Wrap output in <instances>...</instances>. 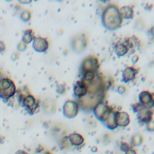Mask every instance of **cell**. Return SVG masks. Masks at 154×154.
Masks as SVG:
<instances>
[{"instance_id": "15", "label": "cell", "mask_w": 154, "mask_h": 154, "mask_svg": "<svg viewBox=\"0 0 154 154\" xmlns=\"http://www.w3.org/2000/svg\"><path fill=\"white\" fill-rule=\"evenodd\" d=\"M123 43L128 48L129 52H130L131 54H133L135 52V48L139 45L140 40L137 36L132 35L125 38Z\"/></svg>"}, {"instance_id": "1", "label": "cell", "mask_w": 154, "mask_h": 154, "mask_svg": "<svg viewBox=\"0 0 154 154\" xmlns=\"http://www.w3.org/2000/svg\"><path fill=\"white\" fill-rule=\"evenodd\" d=\"M119 7L114 3L109 4L102 14V23L103 26L109 31L117 29L122 26L123 19L122 18Z\"/></svg>"}, {"instance_id": "2", "label": "cell", "mask_w": 154, "mask_h": 154, "mask_svg": "<svg viewBox=\"0 0 154 154\" xmlns=\"http://www.w3.org/2000/svg\"><path fill=\"white\" fill-rule=\"evenodd\" d=\"M106 91L99 93H87L85 96L78 98V102L84 111H93L99 103L103 102L106 97Z\"/></svg>"}, {"instance_id": "12", "label": "cell", "mask_w": 154, "mask_h": 154, "mask_svg": "<svg viewBox=\"0 0 154 154\" xmlns=\"http://www.w3.org/2000/svg\"><path fill=\"white\" fill-rule=\"evenodd\" d=\"M140 68H137L134 66L126 67L122 72V81L125 83H128L133 81L135 78Z\"/></svg>"}, {"instance_id": "22", "label": "cell", "mask_w": 154, "mask_h": 154, "mask_svg": "<svg viewBox=\"0 0 154 154\" xmlns=\"http://www.w3.org/2000/svg\"><path fill=\"white\" fill-rule=\"evenodd\" d=\"M143 135L140 133L135 134L132 138V144L134 146H139L143 143Z\"/></svg>"}, {"instance_id": "31", "label": "cell", "mask_w": 154, "mask_h": 154, "mask_svg": "<svg viewBox=\"0 0 154 154\" xmlns=\"http://www.w3.org/2000/svg\"><path fill=\"white\" fill-rule=\"evenodd\" d=\"M5 46L4 43L0 41V53L3 52L5 50Z\"/></svg>"}, {"instance_id": "16", "label": "cell", "mask_w": 154, "mask_h": 154, "mask_svg": "<svg viewBox=\"0 0 154 154\" xmlns=\"http://www.w3.org/2000/svg\"><path fill=\"white\" fill-rule=\"evenodd\" d=\"M119 12L123 19H132L134 17V10L130 5L122 7L119 8Z\"/></svg>"}, {"instance_id": "28", "label": "cell", "mask_w": 154, "mask_h": 154, "mask_svg": "<svg viewBox=\"0 0 154 154\" xmlns=\"http://www.w3.org/2000/svg\"><path fill=\"white\" fill-rule=\"evenodd\" d=\"M126 91V88L124 85H119L117 88V91L120 94H124Z\"/></svg>"}, {"instance_id": "18", "label": "cell", "mask_w": 154, "mask_h": 154, "mask_svg": "<svg viewBox=\"0 0 154 154\" xmlns=\"http://www.w3.org/2000/svg\"><path fill=\"white\" fill-rule=\"evenodd\" d=\"M115 53L118 57H121L129 52V49L123 42L117 43L114 46Z\"/></svg>"}, {"instance_id": "27", "label": "cell", "mask_w": 154, "mask_h": 154, "mask_svg": "<svg viewBox=\"0 0 154 154\" xmlns=\"http://www.w3.org/2000/svg\"><path fill=\"white\" fill-rule=\"evenodd\" d=\"M26 48H27V45L24 43L22 41L20 43H19V44L17 45V49L20 51H25L26 49Z\"/></svg>"}, {"instance_id": "35", "label": "cell", "mask_w": 154, "mask_h": 154, "mask_svg": "<svg viewBox=\"0 0 154 154\" xmlns=\"http://www.w3.org/2000/svg\"><path fill=\"white\" fill-rule=\"evenodd\" d=\"M20 2H22V3H30L31 1H20Z\"/></svg>"}, {"instance_id": "32", "label": "cell", "mask_w": 154, "mask_h": 154, "mask_svg": "<svg viewBox=\"0 0 154 154\" xmlns=\"http://www.w3.org/2000/svg\"><path fill=\"white\" fill-rule=\"evenodd\" d=\"M125 154H137L136 152L133 149H129L125 152Z\"/></svg>"}, {"instance_id": "25", "label": "cell", "mask_w": 154, "mask_h": 154, "mask_svg": "<svg viewBox=\"0 0 154 154\" xmlns=\"http://www.w3.org/2000/svg\"><path fill=\"white\" fill-rule=\"evenodd\" d=\"M120 149L122 152H126L128 150L131 149V146L127 143L125 142H121L120 145Z\"/></svg>"}, {"instance_id": "9", "label": "cell", "mask_w": 154, "mask_h": 154, "mask_svg": "<svg viewBox=\"0 0 154 154\" xmlns=\"http://www.w3.org/2000/svg\"><path fill=\"white\" fill-rule=\"evenodd\" d=\"M88 38L84 34L75 35L72 42V48L76 53L82 52L87 46Z\"/></svg>"}, {"instance_id": "10", "label": "cell", "mask_w": 154, "mask_h": 154, "mask_svg": "<svg viewBox=\"0 0 154 154\" xmlns=\"http://www.w3.org/2000/svg\"><path fill=\"white\" fill-rule=\"evenodd\" d=\"M139 103L144 106L152 109L154 106L153 93L148 90L141 91L138 95Z\"/></svg>"}, {"instance_id": "3", "label": "cell", "mask_w": 154, "mask_h": 154, "mask_svg": "<svg viewBox=\"0 0 154 154\" xmlns=\"http://www.w3.org/2000/svg\"><path fill=\"white\" fill-rule=\"evenodd\" d=\"M100 67L99 58L95 55H90L86 57L82 62L79 73L82 75L86 73H97Z\"/></svg>"}, {"instance_id": "6", "label": "cell", "mask_w": 154, "mask_h": 154, "mask_svg": "<svg viewBox=\"0 0 154 154\" xmlns=\"http://www.w3.org/2000/svg\"><path fill=\"white\" fill-rule=\"evenodd\" d=\"M114 110L112 106L102 102L98 104L93 111L96 118L103 123L109 118Z\"/></svg>"}, {"instance_id": "26", "label": "cell", "mask_w": 154, "mask_h": 154, "mask_svg": "<svg viewBox=\"0 0 154 154\" xmlns=\"http://www.w3.org/2000/svg\"><path fill=\"white\" fill-rule=\"evenodd\" d=\"M57 93H58L60 94H64L66 93V88L65 86L63 84H60L57 87Z\"/></svg>"}, {"instance_id": "33", "label": "cell", "mask_w": 154, "mask_h": 154, "mask_svg": "<svg viewBox=\"0 0 154 154\" xmlns=\"http://www.w3.org/2000/svg\"><path fill=\"white\" fill-rule=\"evenodd\" d=\"M15 154H28V153L24 151V150H17V151L15 153Z\"/></svg>"}, {"instance_id": "29", "label": "cell", "mask_w": 154, "mask_h": 154, "mask_svg": "<svg viewBox=\"0 0 154 154\" xmlns=\"http://www.w3.org/2000/svg\"><path fill=\"white\" fill-rule=\"evenodd\" d=\"M139 60V57L138 55H135L132 58V62L133 64H135Z\"/></svg>"}, {"instance_id": "24", "label": "cell", "mask_w": 154, "mask_h": 154, "mask_svg": "<svg viewBox=\"0 0 154 154\" xmlns=\"http://www.w3.org/2000/svg\"><path fill=\"white\" fill-rule=\"evenodd\" d=\"M145 26V22L144 20L141 19V18H139L138 19L135 23V27L137 29L140 30L143 28V27Z\"/></svg>"}, {"instance_id": "34", "label": "cell", "mask_w": 154, "mask_h": 154, "mask_svg": "<svg viewBox=\"0 0 154 154\" xmlns=\"http://www.w3.org/2000/svg\"><path fill=\"white\" fill-rule=\"evenodd\" d=\"M97 147H95V146H93V147H91V151L92 152H97Z\"/></svg>"}, {"instance_id": "23", "label": "cell", "mask_w": 154, "mask_h": 154, "mask_svg": "<svg viewBox=\"0 0 154 154\" xmlns=\"http://www.w3.org/2000/svg\"><path fill=\"white\" fill-rule=\"evenodd\" d=\"M31 17V12L29 10H24L20 14V19L24 22H28Z\"/></svg>"}, {"instance_id": "19", "label": "cell", "mask_w": 154, "mask_h": 154, "mask_svg": "<svg viewBox=\"0 0 154 154\" xmlns=\"http://www.w3.org/2000/svg\"><path fill=\"white\" fill-rule=\"evenodd\" d=\"M35 37V36L34 35V31L31 28L27 29L23 32V34L22 37V42L27 45L34 40Z\"/></svg>"}, {"instance_id": "4", "label": "cell", "mask_w": 154, "mask_h": 154, "mask_svg": "<svg viewBox=\"0 0 154 154\" xmlns=\"http://www.w3.org/2000/svg\"><path fill=\"white\" fill-rule=\"evenodd\" d=\"M131 106L134 112L137 113V117L140 123L147 125L152 121L153 112L152 109L144 106L139 102L132 104Z\"/></svg>"}, {"instance_id": "17", "label": "cell", "mask_w": 154, "mask_h": 154, "mask_svg": "<svg viewBox=\"0 0 154 154\" xmlns=\"http://www.w3.org/2000/svg\"><path fill=\"white\" fill-rule=\"evenodd\" d=\"M70 143L75 146H79L83 144L84 138L82 135L78 133L70 134L68 137Z\"/></svg>"}, {"instance_id": "5", "label": "cell", "mask_w": 154, "mask_h": 154, "mask_svg": "<svg viewBox=\"0 0 154 154\" xmlns=\"http://www.w3.org/2000/svg\"><path fill=\"white\" fill-rule=\"evenodd\" d=\"M16 92V85L11 79L8 78L0 79V98L4 100H8L15 94Z\"/></svg>"}, {"instance_id": "13", "label": "cell", "mask_w": 154, "mask_h": 154, "mask_svg": "<svg viewBox=\"0 0 154 154\" xmlns=\"http://www.w3.org/2000/svg\"><path fill=\"white\" fill-rule=\"evenodd\" d=\"M115 122L117 126L126 127L129 124L131 120L129 116L126 112L116 111Z\"/></svg>"}, {"instance_id": "14", "label": "cell", "mask_w": 154, "mask_h": 154, "mask_svg": "<svg viewBox=\"0 0 154 154\" xmlns=\"http://www.w3.org/2000/svg\"><path fill=\"white\" fill-rule=\"evenodd\" d=\"M87 88L85 82L80 79L75 82L73 85V95L77 98H80L87 93Z\"/></svg>"}, {"instance_id": "21", "label": "cell", "mask_w": 154, "mask_h": 154, "mask_svg": "<svg viewBox=\"0 0 154 154\" xmlns=\"http://www.w3.org/2000/svg\"><path fill=\"white\" fill-rule=\"evenodd\" d=\"M43 107L44 109L48 112H52L55 109V100L52 99V98H47L45 100L43 104Z\"/></svg>"}, {"instance_id": "8", "label": "cell", "mask_w": 154, "mask_h": 154, "mask_svg": "<svg viewBox=\"0 0 154 154\" xmlns=\"http://www.w3.org/2000/svg\"><path fill=\"white\" fill-rule=\"evenodd\" d=\"M79 105L76 100L68 99L63 105V113L67 118L71 119L76 117L79 112Z\"/></svg>"}, {"instance_id": "11", "label": "cell", "mask_w": 154, "mask_h": 154, "mask_svg": "<svg viewBox=\"0 0 154 154\" xmlns=\"http://www.w3.org/2000/svg\"><path fill=\"white\" fill-rule=\"evenodd\" d=\"M49 44L46 38L42 37H35L33 40L32 48L37 52H45L49 48Z\"/></svg>"}, {"instance_id": "7", "label": "cell", "mask_w": 154, "mask_h": 154, "mask_svg": "<svg viewBox=\"0 0 154 154\" xmlns=\"http://www.w3.org/2000/svg\"><path fill=\"white\" fill-rule=\"evenodd\" d=\"M40 102L38 99L35 98L30 93L26 95L19 104L21 106L25 108L29 114L33 115L36 112V111L39 109Z\"/></svg>"}, {"instance_id": "20", "label": "cell", "mask_w": 154, "mask_h": 154, "mask_svg": "<svg viewBox=\"0 0 154 154\" xmlns=\"http://www.w3.org/2000/svg\"><path fill=\"white\" fill-rule=\"evenodd\" d=\"M116 111V110H114L112 112V113L111 114V116L109 117V118L104 123H103L104 126L110 130H114L117 128V126L116 125V123L115 122Z\"/></svg>"}, {"instance_id": "30", "label": "cell", "mask_w": 154, "mask_h": 154, "mask_svg": "<svg viewBox=\"0 0 154 154\" xmlns=\"http://www.w3.org/2000/svg\"><path fill=\"white\" fill-rule=\"evenodd\" d=\"M153 120L150 122L149 123L147 124V129L149 131H153Z\"/></svg>"}]
</instances>
